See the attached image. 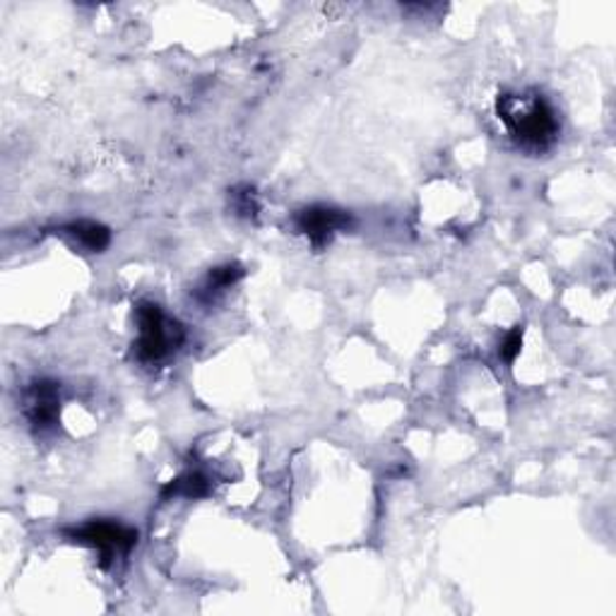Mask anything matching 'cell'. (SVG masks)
I'll return each instance as SVG.
<instances>
[{
    "label": "cell",
    "mask_w": 616,
    "mask_h": 616,
    "mask_svg": "<svg viewBox=\"0 0 616 616\" xmlns=\"http://www.w3.org/2000/svg\"><path fill=\"white\" fill-rule=\"evenodd\" d=\"M496 113L508 135L528 153H544L559 137V119L549 101L538 92H514L496 101Z\"/></svg>",
    "instance_id": "obj_1"
},
{
    "label": "cell",
    "mask_w": 616,
    "mask_h": 616,
    "mask_svg": "<svg viewBox=\"0 0 616 616\" xmlns=\"http://www.w3.org/2000/svg\"><path fill=\"white\" fill-rule=\"evenodd\" d=\"M137 340L133 354L141 364H161L179 350L185 340V330L179 321H171L155 301H141L135 309Z\"/></svg>",
    "instance_id": "obj_2"
},
{
    "label": "cell",
    "mask_w": 616,
    "mask_h": 616,
    "mask_svg": "<svg viewBox=\"0 0 616 616\" xmlns=\"http://www.w3.org/2000/svg\"><path fill=\"white\" fill-rule=\"evenodd\" d=\"M65 538L95 549L101 564L109 566L116 556H125L137 544V530L116 520H89L85 526L65 530Z\"/></svg>",
    "instance_id": "obj_3"
},
{
    "label": "cell",
    "mask_w": 616,
    "mask_h": 616,
    "mask_svg": "<svg viewBox=\"0 0 616 616\" xmlns=\"http://www.w3.org/2000/svg\"><path fill=\"white\" fill-rule=\"evenodd\" d=\"M354 227V219L350 213L337 210L328 205H311L294 215V229L301 237L311 241L313 249L328 246L335 234Z\"/></svg>",
    "instance_id": "obj_4"
},
{
    "label": "cell",
    "mask_w": 616,
    "mask_h": 616,
    "mask_svg": "<svg viewBox=\"0 0 616 616\" xmlns=\"http://www.w3.org/2000/svg\"><path fill=\"white\" fill-rule=\"evenodd\" d=\"M25 416L37 434H46L61 420V386L51 378L32 381L25 390Z\"/></svg>",
    "instance_id": "obj_5"
},
{
    "label": "cell",
    "mask_w": 616,
    "mask_h": 616,
    "mask_svg": "<svg viewBox=\"0 0 616 616\" xmlns=\"http://www.w3.org/2000/svg\"><path fill=\"white\" fill-rule=\"evenodd\" d=\"M243 275H246V270H243V265L239 263H225V265L213 267V270L203 277V282L197 285V289L193 292L195 301L201 306H215L217 301L241 280Z\"/></svg>",
    "instance_id": "obj_6"
},
{
    "label": "cell",
    "mask_w": 616,
    "mask_h": 616,
    "mask_svg": "<svg viewBox=\"0 0 616 616\" xmlns=\"http://www.w3.org/2000/svg\"><path fill=\"white\" fill-rule=\"evenodd\" d=\"M63 231L89 253H101L111 243L109 227L92 222V219H77V222L65 225Z\"/></svg>",
    "instance_id": "obj_7"
},
{
    "label": "cell",
    "mask_w": 616,
    "mask_h": 616,
    "mask_svg": "<svg viewBox=\"0 0 616 616\" xmlns=\"http://www.w3.org/2000/svg\"><path fill=\"white\" fill-rule=\"evenodd\" d=\"M207 492H210V482H207V476L203 472H197V470H191V472H183L181 476H177V480L169 482L165 490H161V496L165 498H201L205 496Z\"/></svg>",
    "instance_id": "obj_8"
},
{
    "label": "cell",
    "mask_w": 616,
    "mask_h": 616,
    "mask_svg": "<svg viewBox=\"0 0 616 616\" xmlns=\"http://www.w3.org/2000/svg\"><path fill=\"white\" fill-rule=\"evenodd\" d=\"M231 197H234V210L239 215H246V217H253L255 213H258V201H255V193L253 189H237L234 193H231Z\"/></svg>",
    "instance_id": "obj_9"
},
{
    "label": "cell",
    "mask_w": 616,
    "mask_h": 616,
    "mask_svg": "<svg viewBox=\"0 0 616 616\" xmlns=\"http://www.w3.org/2000/svg\"><path fill=\"white\" fill-rule=\"evenodd\" d=\"M520 347H522V330L516 328V330H510L506 335V340L502 345V352H498V354H502L504 362H514V359L520 354Z\"/></svg>",
    "instance_id": "obj_10"
}]
</instances>
